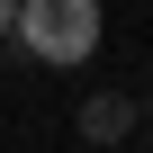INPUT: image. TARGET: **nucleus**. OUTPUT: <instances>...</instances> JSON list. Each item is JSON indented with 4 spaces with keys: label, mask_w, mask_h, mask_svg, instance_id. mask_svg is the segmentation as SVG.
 <instances>
[{
    "label": "nucleus",
    "mask_w": 153,
    "mask_h": 153,
    "mask_svg": "<svg viewBox=\"0 0 153 153\" xmlns=\"http://www.w3.org/2000/svg\"><path fill=\"white\" fill-rule=\"evenodd\" d=\"M126 126H135V108H126V99H90V108H81V135H90V144H117Z\"/></svg>",
    "instance_id": "obj_2"
},
{
    "label": "nucleus",
    "mask_w": 153,
    "mask_h": 153,
    "mask_svg": "<svg viewBox=\"0 0 153 153\" xmlns=\"http://www.w3.org/2000/svg\"><path fill=\"white\" fill-rule=\"evenodd\" d=\"M36 63H90L99 45V0H18V27H9Z\"/></svg>",
    "instance_id": "obj_1"
},
{
    "label": "nucleus",
    "mask_w": 153,
    "mask_h": 153,
    "mask_svg": "<svg viewBox=\"0 0 153 153\" xmlns=\"http://www.w3.org/2000/svg\"><path fill=\"white\" fill-rule=\"evenodd\" d=\"M9 27H18V0H0V36H9Z\"/></svg>",
    "instance_id": "obj_3"
},
{
    "label": "nucleus",
    "mask_w": 153,
    "mask_h": 153,
    "mask_svg": "<svg viewBox=\"0 0 153 153\" xmlns=\"http://www.w3.org/2000/svg\"><path fill=\"white\" fill-rule=\"evenodd\" d=\"M144 117H153V99H144Z\"/></svg>",
    "instance_id": "obj_4"
}]
</instances>
